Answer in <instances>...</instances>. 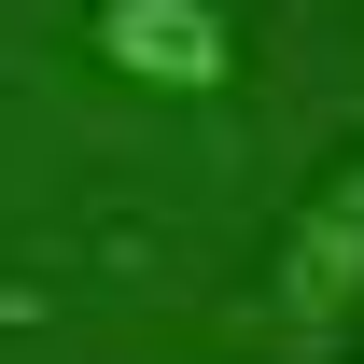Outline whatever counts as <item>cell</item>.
Returning <instances> with one entry per match:
<instances>
[{
  "label": "cell",
  "mask_w": 364,
  "mask_h": 364,
  "mask_svg": "<svg viewBox=\"0 0 364 364\" xmlns=\"http://www.w3.org/2000/svg\"><path fill=\"white\" fill-rule=\"evenodd\" d=\"M350 309H364V154H336L267 252V336L280 350H336Z\"/></svg>",
  "instance_id": "obj_1"
},
{
  "label": "cell",
  "mask_w": 364,
  "mask_h": 364,
  "mask_svg": "<svg viewBox=\"0 0 364 364\" xmlns=\"http://www.w3.org/2000/svg\"><path fill=\"white\" fill-rule=\"evenodd\" d=\"M98 70H127L154 98H225L238 85V14L225 0H98Z\"/></svg>",
  "instance_id": "obj_2"
}]
</instances>
